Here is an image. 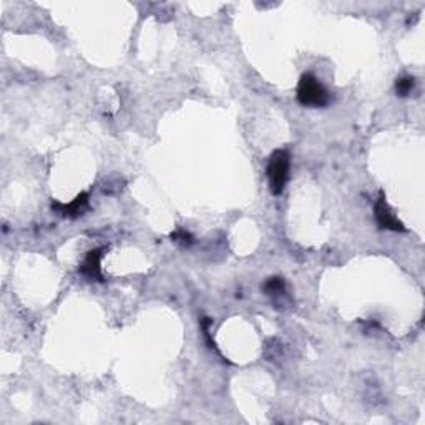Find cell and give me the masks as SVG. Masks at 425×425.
<instances>
[{
	"label": "cell",
	"instance_id": "6da1fadb",
	"mask_svg": "<svg viewBox=\"0 0 425 425\" xmlns=\"http://www.w3.org/2000/svg\"><path fill=\"white\" fill-rule=\"evenodd\" d=\"M291 169V156L288 150H276L267 160L266 175L269 181V190L274 197H279L286 188Z\"/></svg>",
	"mask_w": 425,
	"mask_h": 425
},
{
	"label": "cell",
	"instance_id": "7a4b0ae2",
	"mask_svg": "<svg viewBox=\"0 0 425 425\" xmlns=\"http://www.w3.org/2000/svg\"><path fill=\"white\" fill-rule=\"evenodd\" d=\"M296 99L303 106H326L329 103V93L319 80L312 74H304L301 76L299 85H297Z\"/></svg>",
	"mask_w": 425,
	"mask_h": 425
},
{
	"label": "cell",
	"instance_id": "3957f363",
	"mask_svg": "<svg viewBox=\"0 0 425 425\" xmlns=\"http://www.w3.org/2000/svg\"><path fill=\"white\" fill-rule=\"evenodd\" d=\"M374 216H376V221L381 229H388V231H395V233L406 231V226H403L402 221L394 215L392 210H390L388 199H385V194L382 193V191L379 193V198H377L376 205H374Z\"/></svg>",
	"mask_w": 425,
	"mask_h": 425
},
{
	"label": "cell",
	"instance_id": "277c9868",
	"mask_svg": "<svg viewBox=\"0 0 425 425\" xmlns=\"http://www.w3.org/2000/svg\"><path fill=\"white\" fill-rule=\"evenodd\" d=\"M105 248H95L92 251H88L87 256L82 261V265L78 267V273L85 276L90 281H99L103 283V274H101V258L105 254Z\"/></svg>",
	"mask_w": 425,
	"mask_h": 425
},
{
	"label": "cell",
	"instance_id": "5b68a950",
	"mask_svg": "<svg viewBox=\"0 0 425 425\" xmlns=\"http://www.w3.org/2000/svg\"><path fill=\"white\" fill-rule=\"evenodd\" d=\"M88 201H90V197H88L87 191H83V193L76 194L74 201H70V203L53 201L52 210L60 212L62 216H67V218H78V216H82L83 212L87 211Z\"/></svg>",
	"mask_w": 425,
	"mask_h": 425
},
{
	"label": "cell",
	"instance_id": "8992f818",
	"mask_svg": "<svg viewBox=\"0 0 425 425\" xmlns=\"http://www.w3.org/2000/svg\"><path fill=\"white\" fill-rule=\"evenodd\" d=\"M262 291H265V294L273 297L283 296L284 292H286V283H284V279L279 278V276H274V278H269L262 284Z\"/></svg>",
	"mask_w": 425,
	"mask_h": 425
},
{
	"label": "cell",
	"instance_id": "52a82bcc",
	"mask_svg": "<svg viewBox=\"0 0 425 425\" xmlns=\"http://www.w3.org/2000/svg\"><path fill=\"white\" fill-rule=\"evenodd\" d=\"M415 87V78L414 76H401V78L395 80V93L397 97H407L412 93Z\"/></svg>",
	"mask_w": 425,
	"mask_h": 425
},
{
	"label": "cell",
	"instance_id": "ba28073f",
	"mask_svg": "<svg viewBox=\"0 0 425 425\" xmlns=\"http://www.w3.org/2000/svg\"><path fill=\"white\" fill-rule=\"evenodd\" d=\"M172 240L175 241V243H180L183 246H190L194 243L193 236H191L188 231H185V229H178V231L172 233Z\"/></svg>",
	"mask_w": 425,
	"mask_h": 425
}]
</instances>
